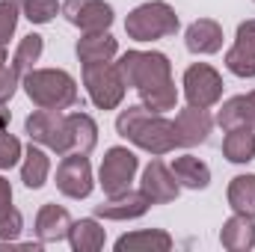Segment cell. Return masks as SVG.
Listing matches in <instances>:
<instances>
[{"mask_svg": "<svg viewBox=\"0 0 255 252\" xmlns=\"http://www.w3.org/2000/svg\"><path fill=\"white\" fill-rule=\"evenodd\" d=\"M226 68L238 77H255V18L238 24L235 45L226 51Z\"/></svg>", "mask_w": 255, "mask_h": 252, "instance_id": "11", "label": "cell"}, {"mask_svg": "<svg viewBox=\"0 0 255 252\" xmlns=\"http://www.w3.org/2000/svg\"><path fill=\"white\" fill-rule=\"evenodd\" d=\"M83 86H86V95L89 101L98 107V110H116L122 107L125 101V80H122V71L119 65L113 63H86L83 65Z\"/></svg>", "mask_w": 255, "mask_h": 252, "instance_id": "5", "label": "cell"}, {"mask_svg": "<svg viewBox=\"0 0 255 252\" xmlns=\"http://www.w3.org/2000/svg\"><path fill=\"white\" fill-rule=\"evenodd\" d=\"M71 214L60 208V205H54V202H48V205H42L39 208V214H36V238H39V244H60V241H68V229H71Z\"/></svg>", "mask_w": 255, "mask_h": 252, "instance_id": "15", "label": "cell"}, {"mask_svg": "<svg viewBox=\"0 0 255 252\" xmlns=\"http://www.w3.org/2000/svg\"><path fill=\"white\" fill-rule=\"evenodd\" d=\"M21 229H24V217H21V211L15 208L6 220H0V241H18Z\"/></svg>", "mask_w": 255, "mask_h": 252, "instance_id": "33", "label": "cell"}, {"mask_svg": "<svg viewBox=\"0 0 255 252\" xmlns=\"http://www.w3.org/2000/svg\"><path fill=\"white\" fill-rule=\"evenodd\" d=\"M139 104L145 110H151V113H169L178 104V89H175L172 80L169 83H160V86H154L148 92H139Z\"/></svg>", "mask_w": 255, "mask_h": 252, "instance_id": "28", "label": "cell"}, {"mask_svg": "<svg viewBox=\"0 0 255 252\" xmlns=\"http://www.w3.org/2000/svg\"><path fill=\"white\" fill-rule=\"evenodd\" d=\"M0 65H6V48H0Z\"/></svg>", "mask_w": 255, "mask_h": 252, "instance_id": "36", "label": "cell"}, {"mask_svg": "<svg viewBox=\"0 0 255 252\" xmlns=\"http://www.w3.org/2000/svg\"><path fill=\"white\" fill-rule=\"evenodd\" d=\"M116 65L122 71L125 86L136 89V92H148V89L172 80V63L160 51H128L119 57Z\"/></svg>", "mask_w": 255, "mask_h": 252, "instance_id": "4", "label": "cell"}, {"mask_svg": "<svg viewBox=\"0 0 255 252\" xmlns=\"http://www.w3.org/2000/svg\"><path fill=\"white\" fill-rule=\"evenodd\" d=\"M21 86L27 98L42 110H68L80 98L77 83L65 68H33L21 77Z\"/></svg>", "mask_w": 255, "mask_h": 252, "instance_id": "2", "label": "cell"}, {"mask_svg": "<svg viewBox=\"0 0 255 252\" xmlns=\"http://www.w3.org/2000/svg\"><path fill=\"white\" fill-rule=\"evenodd\" d=\"M220 244L229 252H250L255 250V217L235 214L220 229Z\"/></svg>", "mask_w": 255, "mask_h": 252, "instance_id": "19", "label": "cell"}, {"mask_svg": "<svg viewBox=\"0 0 255 252\" xmlns=\"http://www.w3.org/2000/svg\"><path fill=\"white\" fill-rule=\"evenodd\" d=\"M169 169H172L175 181H178L181 187H187V190H205L208 184H211V169H208V163L199 160V157H193V154L175 157Z\"/></svg>", "mask_w": 255, "mask_h": 252, "instance_id": "24", "label": "cell"}, {"mask_svg": "<svg viewBox=\"0 0 255 252\" xmlns=\"http://www.w3.org/2000/svg\"><path fill=\"white\" fill-rule=\"evenodd\" d=\"M125 250H145V252H169L172 250V235L163 229H139L128 232L116 241V252Z\"/></svg>", "mask_w": 255, "mask_h": 252, "instance_id": "23", "label": "cell"}, {"mask_svg": "<svg viewBox=\"0 0 255 252\" xmlns=\"http://www.w3.org/2000/svg\"><path fill=\"white\" fill-rule=\"evenodd\" d=\"M184 98L190 107H214L223 98V74L208 63H193L184 71Z\"/></svg>", "mask_w": 255, "mask_h": 252, "instance_id": "7", "label": "cell"}, {"mask_svg": "<svg viewBox=\"0 0 255 252\" xmlns=\"http://www.w3.org/2000/svg\"><path fill=\"white\" fill-rule=\"evenodd\" d=\"M217 125L223 130L232 127H255V89L247 95H235L229 101H223L220 113H217Z\"/></svg>", "mask_w": 255, "mask_h": 252, "instance_id": "20", "label": "cell"}, {"mask_svg": "<svg viewBox=\"0 0 255 252\" xmlns=\"http://www.w3.org/2000/svg\"><path fill=\"white\" fill-rule=\"evenodd\" d=\"M98 145V125L89 113H65L63 130L54 145L57 154H89Z\"/></svg>", "mask_w": 255, "mask_h": 252, "instance_id": "8", "label": "cell"}, {"mask_svg": "<svg viewBox=\"0 0 255 252\" xmlns=\"http://www.w3.org/2000/svg\"><path fill=\"white\" fill-rule=\"evenodd\" d=\"M74 54L77 60L86 63H110L116 54H119V42L110 30H101V33H83L74 45Z\"/></svg>", "mask_w": 255, "mask_h": 252, "instance_id": "18", "label": "cell"}, {"mask_svg": "<svg viewBox=\"0 0 255 252\" xmlns=\"http://www.w3.org/2000/svg\"><path fill=\"white\" fill-rule=\"evenodd\" d=\"M116 133L125 136L128 142H133L136 148L154 154V157L169 154V151L178 148L175 125H172L163 113H151V110H145L142 104L125 107V110L116 116Z\"/></svg>", "mask_w": 255, "mask_h": 252, "instance_id": "1", "label": "cell"}, {"mask_svg": "<svg viewBox=\"0 0 255 252\" xmlns=\"http://www.w3.org/2000/svg\"><path fill=\"white\" fill-rule=\"evenodd\" d=\"M181 27L175 9L166 0H148L139 3L136 9H130L125 18V33L133 42H157V39H169L175 36Z\"/></svg>", "mask_w": 255, "mask_h": 252, "instance_id": "3", "label": "cell"}, {"mask_svg": "<svg viewBox=\"0 0 255 252\" xmlns=\"http://www.w3.org/2000/svg\"><path fill=\"white\" fill-rule=\"evenodd\" d=\"M223 154L232 163H250V160H255V127H232V130H226Z\"/></svg>", "mask_w": 255, "mask_h": 252, "instance_id": "25", "label": "cell"}, {"mask_svg": "<svg viewBox=\"0 0 255 252\" xmlns=\"http://www.w3.org/2000/svg\"><path fill=\"white\" fill-rule=\"evenodd\" d=\"M139 169V157L125 148V145H113L107 148L104 160H101V169H98V184L107 196H119L130 190V181Z\"/></svg>", "mask_w": 255, "mask_h": 252, "instance_id": "6", "label": "cell"}, {"mask_svg": "<svg viewBox=\"0 0 255 252\" xmlns=\"http://www.w3.org/2000/svg\"><path fill=\"white\" fill-rule=\"evenodd\" d=\"M95 187L92 163L86 154H63L57 166V190L68 199H86Z\"/></svg>", "mask_w": 255, "mask_h": 252, "instance_id": "9", "label": "cell"}, {"mask_svg": "<svg viewBox=\"0 0 255 252\" xmlns=\"http://www.w3.org/2000/svg\"><path fill=\"white\" fill-rule=\"evenodd\" d=\"M48 175H51V157H48V151L36 142H30L27 145V151H24V163H21V181H24V187L30 190H39L48 184Z\"/></svg>", "mask_w": 255, "mask_h": 252, "instance_id": "22", "label": "cell"}, {"mask_svg": "<svg viewBox=\"0 0 255 252\" xmlns=\"http://www.w3.org/2000/svg\"><path fill=\"white\" fill-rule=\"evenodd\" d=\"M42 51H45V39L39 36V33H30V36H24L21 42H18V48H15V57H12V68L24 77V74H30L36 63H39V57H42Z\"/></svg>", "mask_w": 255, "mask_h": 252, "instance_id": "27", "label": "cell"}, {"mask_svg": "<svg viewBox=\"0 0 255 252\" xmlns=\"http://www.w3.org/2000/svg\"><path fill=\"white\" fill-rule=\"evenodd\" d=\"M63 15L68 24H74L83 33H101L113 27V6L104 0H65Z\"/></svg>", "mask_w": 255, "mask_h": 252, "instance_id": "10", "label": "cell"}, {"mask_svg": "<svg viewBox=\"0 0 255 252\" xmlns=\"http://www.w3.org/2000/svg\"><path fill=\"white\" fill-rule=\"evenodd\" d=\"M15 3H21V0H15Z\"/></svg>", "mask_w": 255, "mask_h": 252, "instance_id": "37", "label": "cell"}, {"mask_svg": "<svg viewBox=\"0 0 255 252\" xmlns=\"http://www.w3.org/2000/svg\"><path fill=\"white\" fill-rule=\"evenodd\" d=\"M253 3H255V0H253Z\"/></svg>", "mask_w": 255, "mask_h": 252, "instance_id": "38", "label": "cell"}, {"mask_svg": "<svg viewBox=\"0 0 255 252\" xmlns=\"http://www.w3.org/2000/svg\"><path fill=\"white\" fill-rule=\"evenodd\" d=\"M139 190L151 199V205H169L178 199L181 193V184L175 181L172 169L163 163V160H151L145 169H142V181H139Z\"/></svg>", "mask_w": 255, "mask_h": 252, "instance_id": "12", "label": "cell"}, {"mask_svg": "<svg viewBox=\"0 0 255 252\" xmlns=\"http://www.w3.org/2000/svg\"><path fill=\"white\" fill-rule=\"evenodd\" d=\"M229 208L235 214H244V217H255V175H235L229 181Z\"/></svg>", "mask_w": 255, "mask_h": 252, "instance_id": "26", "label": "cell"}, {"mask_svg": "<svg viewBox=\"0 0 255 252\" xmlns=\"http://www.w3.org/2000/svg\"><path fill=\"white\" fill-rule=\"evenodd\" d=\"M172 125H175V139H178V145L193 148V145H202V142L211 136L214 119H211L208 110H202V107H190V104H187V110H181V113L175 116Z\"/></svg>", "mask_w": 255, "mask_h": 252, "instance_id": "14", "label": "cell"}, {"mask_svg": "<svg viewBox=\"0 0 255 252\" xmlns=\"http://www.w3.org/2000/svg\"><path fill=\"white\" fill-rule=\"evenodd\" d=\"M104 241H107V232L95 217L74 220L68 229V244L74 252H98L104 250Z\"/></svg>", "mask_w": 255, "mask_h": 252, "instance_id": "21", "label": "cell"}, {"mask_svg": "<svg viewBox=\"0 0 255 252\" xmlns=\"http://www.w3.org/2000/svg\"><path fill=\"white\" fill-rule=\"evenodd\" d=\"M18 83H21V74L12 65H0V104H6L18 92Z\"/></svg>", "mask_w": 255, "mask_h": 252, "instance_id": "32", "label": "cell"}, {"mask_svg": "<svg viewBox=\"0 0 255 252\" xmlns=\"http://www.w3.org/2000/svg\"><path fill=\"white\" fill-rule=\"evenodd\" d=\"M18 15H21V3H15V0H0V48H6L9 39L15 36Z\"/></svg>", "mask_w": 255, "mask_h": 252, "instance_id": "30", "label": "cell"}, {"mask_svg": "<svg viewBox=\"0 0 255 252\" xmlns=\"http://www.w3.org/2000/svg\"><path fill=\"white\" fill-rule=\"evenodd\" d=\"M223 27L214 21V18H199L193 21L184 33V45L190 54H199V57H208V54H217L223 51Z\"/></svg>", "mask_w": 255, "mask_h": 252, "instance_id": "16", "label": "cell"}, {"mask_svg": "<svg viewBox=\"0 0 255 252\" xmlns=\"http://www.w3.org/2000/svg\"><path fill=\"white\" fill-rule=\"evenodd\" d=\"M148 208H151V199H148L142 190H125V193H119V196H107L101 205H95V217L125 223V220H136V217H142Z\"/></svg>", "mask_w": 255, "mask_h": 252, "instance_id": "13", "label": "cell"}, {"mask_svg": "<svg viewBox=\"0 0 255 252\" xmlns=\"http://www.w3.org/2000/svg\"><path fill=\"white\" fill-rule=\"evenodd\" d=\"M12 211H15L12 208V184L0 175V220H6Z\"/></svg>", "mask_w": 255, "mask_h": 252, "instance_id": "34", "label": "cell"}, {"mask_svg": "<svg viewBox=\"0 0 255 252\" xmlns=\"http://www.w3.org/2000/svg\"><path fill=\"white\" fill-rule=\"evenodd\" d=\"M9 122H12V113H9V107H6V104H0V133H3V130H9Z\"/></svg>", "mask_w": 255, "mask_h": 252, "instance_id": "35", "label": "cell"}, {"mask_svg": "<svg viewBox=\"0 0 255 252\" xmlns=\"http://www.w3.org/2000/svg\"><path fill=\"white\" fill-rule=\"evenodd\" d=\"M21 157H24V145H21V139L3 130V133H0V169H12Z\"/></svg>", "mask_w": 255, "mask_h": 252, "instance_id": "31", "label": "cell"}, {"mask_svg": "<svg viewBox=\"0 0 255 252\" xmlns=\"http://www.w3.org/2000/svg\"><path fill=\"white\" fill-rule=\"evenodd\" d=\"M63 116H65L63 110H42V107L36 113H30L27 122H24L30 142H39V145L54 151V145L60 139V130H63Z\"/></svg>", "mask_w": 255, "mask_h": 252, "instance_id": "17", "label": "cell"}, {"mask_svg": "<svg viewBox=\"0 0 255 252\" xmlns=\"http://www.w3.org/2000/svg\"><path fill=\"white\" fill-rule=\"evenodd\" d=\"M57 12H63L57 0H21V15L30 24H48L57 18Z\"/></svg>", "mask_w": 255, "mask_h": 252, "instance_id": "29", "label": "cell"}]
</instances>
